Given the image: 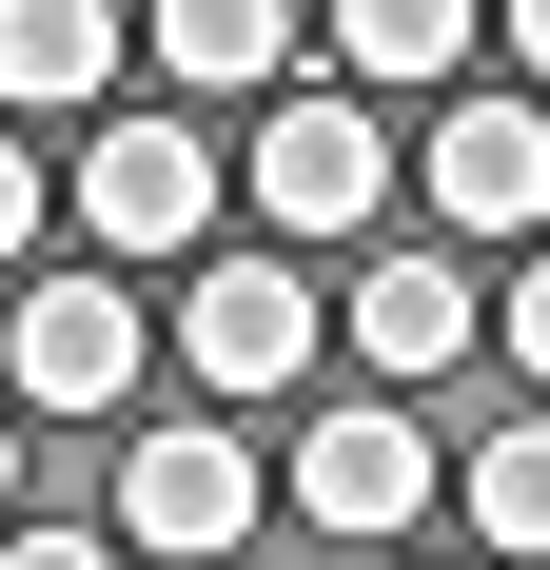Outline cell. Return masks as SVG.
Here are the masks:
<instances>
[{
	"label": "cell",
	"mask_w": 550,
	"mask_h": 570,
	"mask_svg": "<svg viewBox=\"0 0 550 570\" xmlns=\"http://www.w3.org/2000/svg\"><path fill=\"white\" fill-rule=\"evenodd\" d=\"M177 374H197L217 413L295 394V374H315V276H295V256H197V295H177Z\"/></svg>",
	"instance_id": "cell-1"
},
{
	"label": "cell",
	"mask_w": 550,
	"mask_h": 570,
	"mask_svg": "<svg viewBox=\"0 0 550 570\" xmlns=\"http://www.w3.org/2000/svg\"><path fill=\"white\" fill-rule=\"evenodd\" d=\"M256 433H236V413H158V433H138V453H118V551L158 570V551H236V531H256Z\"/></svg>",
	"instance_id": "cell-2"
},
{
	"label": "cell",
	"mask_w": 550,
	"mask_h": 570,
	"mask_svg": "<svg viewBox=\"0 0 550 570\" xmlns=\"http://www.w3.org/2000/svg\"><path fill=\"white\" fill-rule=\"evenodd\" d=\"M374 197H393L374 99H334V79H315V99H275V118H256V217H275V236H354Z\"/></svg>",
	"instance_id": "cell-3"
},
{
	"label": "cell",
	"mask_w": 550,
	"mask_h": 570,
	"mask_svg": "<svg viewBox=\"0 0 550 570\" xmlns=\"http://www.w3.org/2000/svg\"><path fill=\"white\" fill-rule=\"evenodd\" d=\"M79 236H118V256H197V236H217V138H197V118H118L99 158H79Z\"/></svg>",
	"instance_id": "cell-4"
},
{
	"label": "cell",
	"mask_w": 550,
	"mask_h": 570,
	"mask_svg": "<svg viewBox=\"0 0 550 570\" xmlns=\"http://www.w3.org/2000/svg\"><path fill=\"white\" fill-rule=\"evenodd\" d=\"M295 512H315V531H413V512H433V433H413V394H334L315 433H295Z\"/></svg>",
	"instance_id": "cell-5"
},
{
	"label": "cell",
	"mask_w": 550,
	"mask_h": 570,
	"mask_svg": "<svg viewBox=\"0 0 550 570\" xmlns=\"http://www.w3.org/2000/svg\"><path fill=\"white\" fill-rule=\"evenodd\" d=\"M0 394H40V413H138V295H118V276H40L20 335H0Z\"/></svg>",
	"instance_id": "cell-6"
},
{
	"label": "cell",
	"mask_w": 550,
	"mask_h": 570,
	"mask_svg": "<svg viewBox=\"0 0 550 570\" xmlns=\"http://www.w3.org/2000/svg\"><path fill=\"white\" fill-rule=\"evenodd\" d=\"M433 217L452 236H531L550 217V99H492V79H472V99L433 118Z\"/></svg>",
	"instance_id": "cell-7"
},
{
	"label": "cell",
	"mask_w": 550,
	"mask_h": 570,
	"mask_svg": "<svg viewBox=\"0 0 550 570\" xmlns=\"http://www.w3.org/2000/svg\"><path fill=\"white\" fill-rule=\"evenodd\" d=\"M472 335H492V295L452 276V256H374V276H354V354H374V374H452Z\"/></svg>",
	"instance_id": "cell-8"
},
{
	"label": "cell",
	"mask_w": 550,
	"mask_h": 570,
	"mask_svg": "<svg viewBox=\"0 0 550 570\" xmlns=\"http://www.w3.org/2000/svg\"><path fill=\"white\" fill-rule=\"evenodd\" d=\"M99 79H118V20H99V0H0V99H20V118H79Z\"/></svg>",
	"instance_id": "cell-9"
},
{
	"label": "cell",
	"mask_w": 550,
	"mask_h": 570,
	"mask_svg": "<svg viewBox=\"0 0 550 570\" xmlns=\"http://www.w3.org/2000/svg\"><path fill=\"white\" fill-rule=\"evenodd\" d=\"M472 59V0H334V99L354 79H452Z\"/></svg>",
	"instance_id": "cell-10"
},
{
	"label": "cell",
	"mask_w": 550,
	"mask_h": 570,
	"mask_svg": "<svg viewBox=\"0 0 550 570\" xmlns=\"http://www.w3.org/2000/svg\"><path fill=\"white\" fill-rule=\"evenodd\" d=\"M158 59L177 79H275V59H295V0H177Z\"/></svg>",
	"instance_id": "cell-11"
},
{
	"label": "cell",
	"mask_w": 550,
	"mask_h": 570,
	"mask_svg": "<svg viewBox=\"0 0 550 570\" xmlns=\"http://www.w3.org/2000/svg\"><path fill=\"white\" fill-rule=\"evenodd\" d=\"M472 531L492 551H550V413H511L492 453H472Z\"/></svg>",
	"instance_id": "cell-12"
},
{
	"label": "cell",
	"mask_w": 550,
	"mask_h": 570,
	"mask_svg": "<svg viewBox=\"0 0 550 570\" xmlns=\"http://www.w3.org/2000/svg\"><path fill=\"white\" fill-rule=\"evenodd\" d=\"M0 570H138L118 531H0Z\"/></svg>",
	"instance_id": "cell-13"
},
{
	"label": "cell",
	"mask_w": 550,
	"mask_h": 570,
	"mask_svg": "<svg viewBox=\"0 0 550 570\" xmlns=\"http://www.w3.org/2000/svg\"><path fill=\"white\" fill-rule=\"evenodd\" d=\"M492 335H511V354H531V374H550V256H531V276L492 295Z\"/></svg>",
	"instance_id": "cell-14"
},
{
	"label": "cell",
	"mask_w": 550,
	"mask_h": 570,
	"mask_svg": "<svg viewBox=\"0 0 550 570\" xmlns=\"http://www.w3.org/2000/svg\"><path fill=\"white\" fill-rule=\"evenodd\" d=\"M0 256H40V158L0 138Z\"/></svg>",
	"instance_id": "cell-15"
},
{
	"label": "cell",
	"mask_w": 550,
	"mask_h": 570,
	"mask_svg": "<svg viewBox=\"0 0 550 570\" xmlns=\"http://www.w3.org/2000/svg\"><path fill=\"white\" fill-rule=\"evenodd\" d=\"M511 59H531V79H550V0H511Z\"/></svg>",
	"instance_id": "cell-16"
},
{
	"label": "cell",
	"mask_w": 550,
	"mask_h": 570,
	"mask_svg": "<svg viewBox=\"0 0 550 570\" xmlns=\"http://www.w3.org/2000/svg\"><path fill=\"white\" fill-rule=\"evenodd\" d=\"M0 531H20V413H0Z\"/></svg>",
	"instance_id": "cell-17"
},
{
	"label": "cell",
	"mask_w": 550,
	"mask_h": 570,
	"mask_svg": "<svg viewBox=\"0 0 550 570\" xmlns=\"http://www.w3.org/2000/svg\"><path fill=\"white\" fill-rule=\"evenodd\" d=\"M413 570H472V551H413Z\"/></svg>",
	"instance_id": "cell-18"
}]
</instances>
